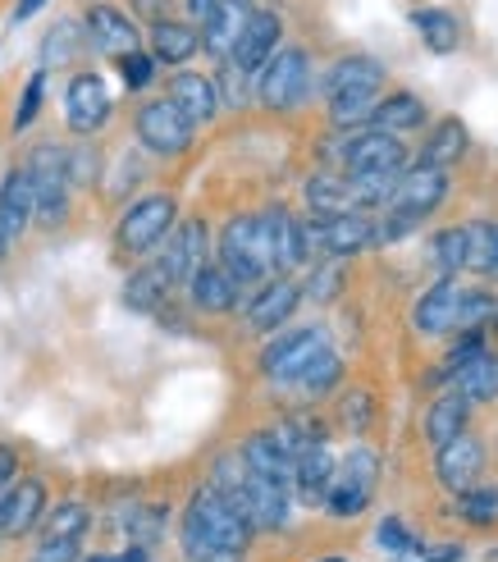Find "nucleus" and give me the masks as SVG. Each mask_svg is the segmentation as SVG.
<instances>
[{"mask_svg":"<svg viewBox=\"0 0 498 562\" xmlns=\"http://www.w3.org/2000/svg\"><path fill=\"white\" fill-rule=\"evenodd\" d=\"M297 302H302L297 279L274 274V279L261 284V293H252V302H247V312H242V325L252 334H274L280 325H288V316L297 312Z\"/></svg>","mask_w":498,"mask_h":562,"instance_id":"a211bd4d","label":"nucleus"},{"mask_svg":"<svg viewBox=\"0 0 498 562\" xmlns=\"http://www.w3.org/2000/svg\"><path fill=\"white\" fill-rule=\"evenodd\" d=\"M225 498L247 517V526H252V530H280V526H288V490L265 481V475H257V471H247L242 485L234 494H225Z\"/></svg>","mask_w":498,"mask_h":562,"instance_id":"ddd939ff","label":"nucleus"},{"mask_svg":"<svg viewBox=\"0 0 498 562\" xmlns=\"http://www.w3.org/2000/svg\"><path fill=\"white\" fill-rule=\"evenodd\" d=\"M466 416H472V403L462 398V393H444L430 412H426V439L439 448V443H449V439H457L462 430H466Z\"/></svg>","mask_w":498,"mask_h":562,"instance_id":"f704fd0d","label":"nucleus"},{"mask_svg":"<svg viewBox=\"0 0 498 562\" xmlns=\"http://www.w3.org/2000/svg\"><path fill=\"white\" fill-rule=\"evenodd\" d=\"M339 170L343 175H398L407 170V147L394 133H380V128L352 133L339 151Z\"/></svg>","mask_w":498,"mask_h":562,"instance_id":"9b49d317","label":"nucleus"},{"mask_svg":"<svg viewBox=\"0 0 498 562\" xmlns=\"http://www.w3.org/2000/svg\"><path fill=\"white\" fill-rule=\"evenodd\" d=\"M247 544H252V526L215 485H202L188 498L179 521L183 562H211L215 553H247Z\"/></svg>","mask_w":498,"mask_h":562,"instance_id":"f257e3e1","label":"nucleus"},{"mask_svg":"<svg viewBox=\"0 0 498 562\" xmlns=\"http://www.w3.org/2000/svg\"><path fill=\"white\" fill-rule=\"evenodd\" d=\"M170 293H174L170 274H165V270L151 261V266H137V270L128 274V284H124V306H128V312L151 316V312H165Z\"/></svg>","mask_w":498,"mask_h":562,"instance_id":"c756f323","label":"nucleus"},{"mask_svg":"<svg viewBox=\"0 0 498 562\" xmlns=\"http://www.w3.org/2000/svg\"><path fill=\"white\" fill-rule=\"evenodd\" d=\"M42 5H46V0H19V5H14V23H27Z\"/></svg>","mask_w":498,"mask_h":562,"instance_id":"4d7b16f0","label":"nucleus"},{"mask_svg":"<svg viewBox=\"0 0 498 562\" xmlns=\"http://www.w3.org/2000/svg\"><path fill=\"white\" fill-rule=\"evenodd\" d=\"M449 196V175L434 170V165H417V170H403L398 188H394V202H389V220L375 224V238L380 243H398L407 238L417 224Z\"/></svg>","mask_w":498,"mask_h":562,"instance_id":"7ed1b4c3","label":"nucleus"},{"mask_svg":"<svg viewBox=\"0 0 498 562\" xmlns=\"http://www.w3.org/2000/svg\"><path fill=\"white\" fill-rule=\"evenodd\" d=\"M453 393H462L466 403H494L498 398V352L480 348L472 361H462L453 371Z\"/></svg>","mask_w":498,"mask_h":562,"instance_id":"c85d7f7f","label":"nucleus"},{"mask_svg":"<svg viewBox=\"0 0 498 562\" xmlns=\"http://www.w3.org/2000/svg\"><path fill=\"white\" fill-rule=\"evenodd\" d=\"M128 10L137 19H147V23H160V19H174V0H128Z\"/></svg>","mask_w":498,"mask_h":562,"instance_id":"603ef678","label":"nucleus"},{"mask_svg":"<svg viewBox=\"0 0 498 562\" xmlns=\"http://www.w3.org/2000/svg\"><path fill=\"white\" fill-rule=\"evenodd\" d=\"M219 266H225L238 284H265L274 279V247H270V224L261 215H234L219 234Z\"/></svg>","mask_w":498,"mask_h":562,"instance_id":"f03ea898","label":"nucleus"},{"mask_svg":"<svg viewBox=\"0 0 498 562\" xmlns=\"http://www.w3.org/2000/svg\"><path fill=\"white\" fill-rule=\"evenodd\" d=\"M165 513L170 508H160V503H151V508H128L124 517H120V530L133 540V544H156L160 540V530H165Z\"/></svg>","mask_w":498,"mask_h":562,"instance_id":"a19ab883","label":"nucleus"},{"mask_svg":"<svg viewBox=\"0 0 498 562\" xmlns=\"http://www.w3.org/2000/svg\"><path fill=\"white\" fill-rule=\"evenodd\" d=\"M307 88H312V55L302 46L274 50L270 60L261 65V74H257V101L265 110H274V115L297 110L302 97H307Z\"/></svg>","mask_w":498,"mask_h":562,"instance_id":"423d86ee","label":"nucleus"},{"mask_svg":"<svg viewBox=\"0 0 498 562\" xmlns=\"http://www.w3.org/2000/svg\"><path fill=\"white\" fill-rule=\"evenodd\" d=\"M339 289H343V261H316L312 266V279H307V297H316V302H335L339 297Z\"/></svg>","mask_w":498,"mask_h":562,"instance_id":"a18cd8bd","label":"nucleus"},{"mask_svg":"<svg viewBox=\"0 0 498 562\" xmlns=\"http://www.w3.org/2000/svg\"><path fill=\"white\" fill-rule=\"evenodd\" d=\"M325 325H302V329H284L265 352H261V375L274 384H293L302 371L312 367V357L325 352Z\"/></svg>","mask_w":498,"mask_h":562,"instance_id":"9d476101","label":"nucleus"},{"mask_svg":"<svg viewBox=\"0 0 498 562\" xmlns=\"http://www.w3.org/2000/svg\"><path fill=\"white\" fill-rule=\"evenodd\" d=\"M23 170H27V183H33V224H42V229H60V224L69 220V196H73L65 147H55V143L33 147Z\"/></svg>","mask_w":498,"mask_h":562,"instance_id":"20e7f679","label":"nucleus"},{"mask_svg":"<svg viewBox=\"0 0 498 562\" xmlns=\"http://www.w3.org/2000/svg\"><path fill=\"white\" fill-rule=\"evenodd\" d=\"M307 238H312V266L316 261H348L356 251H366L375 238V220L366 211H348V215H312L307 220Z\"/></svg>","mask_w":498,"mask_h":562,"instance_id":"6e6552de","label":"nucleus"},{"mask_svg":"<svg viewBox=\"0 0 498 562\" xmlns=\"http://www.w3.org/2000/svg\"><path fill=\"white\" fill-rule=\"evenodd\" d=\"M457 508H462V517L472 521V526H494L498 521V490H489V485L462 490L457 494Z\"/></svg>","mask_w":498,"mask_h":562,"instance_id":"37998d69","label":"nucleus"},{"mask_svg":"<svg viewBox=\"0 0 498 562\" xmlns=\"http://www.w3.org/2000/svg\"><path fill=\"white\" fill-rule=\"evenodd\" d=\"M5 257H10V243H5V238H0V261H5Z\"/></svg>","mask_w":498,"mask_h":562,"instance_id":"052dcab7","label":"nucleus"},{"mask_svg":"<svg viewBox=\"0 0 498 562\" xmlns=\"http://www.w3.org/2000/svg\"><path fill=\"white\" fill-rule=\"evenodd\" d=\"M411 27H417L421 42H426L434 55H453L457 42H462V23H457V14H449V10H417V14H411Z\"/></svg>","mask_w":498,"mask_h":562,"instance_id":"c9c22d12","label":"nucleus"},{"mask_svg":"<svg viewBox=\"0 0 498 562\" xmlns=\"http://www.w3.org/2000/svg\"><path fill=\"white\" fill-rule=\"evenodd\" d=\"M426 124V101L421 97H411V92H394V97H384L375 101V115H371V128L380 133H411V128H421Z\"/></svg>","mask_w":498,"mask_h":562,"instance_id":"473e14b6","label":"nucleus"},{"mask_svg":"<svg viewBox=\"0 0 498 562\" xmlns=\"http://www.w3.org/2000/svg\"><path fill=\"white\" fill-rule=\"evenodd\" d=\"M88 526H92V508H88V503L65 498V503H55V508H46V517H42V540H37V544H82Z\"/></svg>","mask_w":498,"mask_h":562,"instance_id":"2f4dec72","label":"nucleus"},{"mask_svg":"<svg viewBox=\"0 0 498 562\" xmlns=\"http://www.w3.org/2000/svg\"><path fill=\"white\" fill-rule=\"evenodd\" d=\"M494 325H498V316H494Z\"/></svg>","mask_w":498,"mask_h":562,"instance_id":"e2e57ef3","label":"nucleus"},{"mask_svg":"<svg viewBox=\"0 0 498 562\" xmlns=\"http://www.w3.org/2000/svg\"><path fill=\"white\" fill-rule=\"evenodd\" d=\"M280 37H284V19L274 10H252V14H247V23H242V37H238V46L229 55V65L238 74H247V78H257L261 65L270 60L274 50H280Z\"/></svg>","mask_w":498,"mask_h":562,"instance_id":"f3484780","label":"nucleus"},{"mask_svg":"<svg viewBox=\"0 0 498 562\" xmlns=\"http://www.w3.org/2000/svg\"><path fill=\"white\" fill-rule=\"evenodd\" d=\"M183 5H188V23H202L219 5V0H183Z\"/></svg>","mask_w":498,"mask_h":562,"instance_id":"6e6d98bb","label":"nucleus"},{"mask_svg":"<svg viewBox=\"0 0 498 562\" xmlns=\"http://www.w3.org/2000/svg\"><path fill=\"white\" fill-rule=\"evenodd\" d=\"M270 224V247H274V266L280 270H297V266H312V238H307V220H297L284 206H270L265 211Z\"/></svg>","mask_w":498,"mask_h":562,"instance_id":"412c9836","label":"nucleus"},{"mask_svg":"<svg viewBox=\"0 0 498 562\" xmlns=\"http://www.w3.org/2000/svg\"><path fill=\"white\" fill-rule=\"evenodd\" d=\"M375 485H380V458L371 453V448L356 443L352 453L335 467V481H329V490H325L329 517H362Z\"/></svg>","mask_w":498,"mask_h":562,"instance_id":"0eeeda50","label":"nucleus"},{"mask_svg":"<svg viewBox=\"0 0 498 562\" xmlns=\"http://www.w3.org/2000/svg\"><path fill=\"white\" fill-rule=\"evenodd\" d=\"M42 97H46V69H37L33 78H27V88L19 97V110H14V133H23L27 124L42 115Z\"/></svg>","mask_w":498,"mask_h":562,"instance_id":"de8ad7c7","label":"nucleus"},{"mask_svg":"<svg viewBox=\"0 0 498 562\" xmlns=\"http://www.w3.org/2000/svg\"><path fill=\"white\" fill-rule=\"evenodd\" d=\"M380 92H339L329 97V124L335 128H366L375 115Z\"/></svg>","mask_w":498,"mask_h":562,"instance_id":"4c0bfd02","label":"nucleus"},{"mask_svg":"<svg viewBox=\"0 0 498 562\" xmlns=\"http://www.w3.org/2000/svg\"><path fill=\"white\" fill-rule=\"evenodd\" d=\"M462 558V544H439V553L430 562H457Z\"/></svg>","mask_w":498,"mask_h":562,"instance_id":"bf43d9fd","label":"nucleus"},{"mask_svg":"<svg viewBox=\"0 0 498 562\" xmlns=\"http://www.w3.org/2000/svg\"><path fill=\"white\" fill-rule=\"evenodd\" d=\"M133 128H137V143H143L151 156H183L192 147V133H197L170 97H151V101L137 105Z\"/></svg>","mask_w":498,"mask_h":562,"instance_id":"1a4fd4ad","label":"nucleus"},{"mask_svg":"<svg viewBox=\"0 0 498 562\" xmlns=\"http://www.w3.org/2000/svg\"><path fill=\"white\" fill-rule=\"evenodd\" d=\"M206 243H211L206 220H197V215H192V220H174V229L165 234L156 266L170 274V284H174V289L188 284V279L206 266Z\"/></svg>","mask_w":498,"mask_h":562,"instance_id":"f8f14e48","label":"nucleus"},{"mask_svg":"<svg viewBox=\"0 0 498 562\" xmlns=\"http://www.w3.org/2000/svg\"><path fill=\"white\" fill-rule=\"evenodd\" d=\"M120 78H124V88L128 92H147L151 88V82H156V60H151V50H143V46H137V50H128V55H120Z\"/></svg>","mask_w":498,"mask_h":562,"instance_id":"c03bdc74","label":"nucleus"},{"mask_svg":"<svg viewBox=\"0 0 498 562\" xmlns=\"http://www.w3.org/2000/svg\"><path fill=\"white\" fill-rule=\"evenodd\" d=\"M371 412H375L371 393H348V398H343V420H348L352 435H362V430L371 426Z\"/></svg>","mask_w":498,"mask_h":562,"instance_id":"3c124183","label":"nucleus"},{"mask_svg":"<svg viewBox=\"0 0 498 562\" xmlns=\"http://www.w3.org/2000/svg\"><path fill=\"white\" fill-rule=\"evenodd\" d=\"M375 536H380V544H384V549L398 553V558H407V553H417V549H421V544H417V536H411V530H407L398 517H384Z\"/></svg>","mask_w":498,"mask_h":562,"instance_id":"09e8293b","label":"nucleus"},{"mask_svg":"<svg viewBox=\"0 0 498 562\" xmlns=\"http://www.w3.org/2000/svg\"><path fill=\"white\" fill-rule=\"evenodd\" d=\"M247 14H252V5L247 0H219V5L202 19V50L206 55H215V60H229L234 55V46H238V37H242V23H247Z\"/></svg>","mask_w":498,"mask_h":562,"instance_id":"4be33fe9","label":"nucleus"},{"mask_svg":"<svg viewBox=\"0 0 498 562\" xmlns=\"http://www.w3.org/2000/svg\"><path fill=\"white\" fill-rule=\"evenodd\" d=\"M339 375H343V361L335 357V348H325V352L312 357V367L302 371L293 384H302L307 393H325V389H335V384H339Z\"/></svg>","mask_w":498,"mask_h":562,"instance_id":"79ce46f5","label":"nucleus"},{"mask_svg":"<svg viewBox=\"0 0 498 562\" xmlns=\"http://www.w3.org/2000/svg\"><path fill=\"white\" fill-rule=\"evenodd\" d=\"M46 517V485L33 475H14V481L0 490V536L5 540H23L33 536Z\"/></svg>","mask_w":498,"mask_h":562,"instance_id":"4468645a","label":"nucleus"},{"mask_svg":"<svg viewBox=\"0 0 498 562\" xmlns=\"http://www.w3.org/2000/svg\"><path fill=\"white\" fill-rule=\"evenodd\" d=\"M466 151V128L457 120H444V124H434V133L426 137V147H421V165H434V170H444V165L462 160Z\"/></svg>","mask_w":498,"mask_h":562,"instance_id":"e433bc0d","label":"nucleus"},{"mask_svg":"<svg viewBox=\"0 0 498 562\" xmlns=\"http://www.w3.org/2000/svg\"><path fill=\"white\" fill-rule=\"evenodd\" d=\"M466 270H489V224H466Z\"/></svg>","mask_w":498,"mask_h":562,"instance_id":"8fccbe9b","label":"nucleus"},{"mask_svg":"<svg viewBox=\"0 0 498 562\" xmlns=\"http://www.w3.org/2000/svg\"><path fill=\"white\" fill-rule=\"evenodd\" d=\"M183 289H188V302L197 306L202 316H229L238 306V293H242V284L219 261H206Z\"/></svg>","mask_w":498,"mask_h":562,"instance_id":"6ab92c4d","label":"nucleus"},{"mask_svg":"<svg viewBox=\"0 0 498 562\" xmlns=\"http://www.w3.org/2000/svg\"><path fill=\"white\" fill-rule=\"evenodd\" d=\"M434 475H439V485H444L449 494H462V490L480 485V475H485V443L472 430H462L457 439L439 443Z\"/></svg>","mask_w":498,"mask_h":562,"instance_id":"dca6fc26","label":"nucleus"},{"mask_svg":"<svg viewBox=\"0 0 498 562\" xmlns=\"http://www.w3.org/2000/svg\"><path fill=\"white\" fill-rule=\"evenodd\" d=\"M14 475H19V453H14L10 443H0V490H5Z\"/></svg>","mask_w":498,"mask_h":562,"instance_id":"864d4df0","label":"nucleus"},{"mask_svg":"<svg viewBox=\"0 0 498 562\" xmlns=\"http://www.w3.org/2000/svg\"><path fill=\"white\" fill-rule=\"evenodd\" d=\"M165 97L183 110L192 128H202V124H211L219 115V92H215V82L206 74H192V69L174 74L170 88H165Z\"/></svg>","mask_w":498,"mask_h":562,"instance_id":"b1692460","label":"nucleus"},{"mask_svg":"<svg viewBox=\"0 0 498 562\" xmlns=\"http://www.w3.org/2000/svg\"><path fill=\"white\" fill-rule=\"evenodd\" d=\"M485 274L498 279V224H489V270Z\"/></svg>","mask_w":498,"mask_h":562,"instance_id":"13d9d810","label":"nucleus"},{"mask_svg":"<svg viewBox=\"0 0 498 562\" xmlns=\"http://www.w3.org/2000/svg\"><path fill=\"white\" fill-rule=\"evenodd\" d=\"M434 266L444 274L466 270V229H444L434 238Z\"/></svg>","mask_w":498,"mask_h":562,"instance_id":"49530a36","label":"nucleus"},{"mask_svg":"<svg viewBox=\"0 0 498 562\" xmlns=\"http://www.w3.org/2000/svg\"><path fill=\"white\" fill-rule=\"evenodd\" d=\"M82 33H88V42L97 46V50H105V55H128V50H137V23L124 14V10H115V5H92L88 14H82Z\"/></svg>","mask_w":498,"mask_h":562,"instance_id":"aec40b11","label":"nucleus"},{"mask_svg":"<svg viewBox=\"0 0 498 562\" xmlns=\"http://www.w3.org/2000/svg\"><path fill=\"white\" fill-rule=\"evenodd\" d=\"M457 302H462L457 274H444L430 293H421L417 312H411V325H417L421 334H430V339H439V334H453V325H457Z\"/></svg>","mask_w":498,"mask_h":562,"instance_id":"5701e85b","label":"nucleus"},{"mask_svg":"<svg viewBox=\"0 0 498 562\" xmlns=\"http://www.w3.org/2000/svg\"><path fill=\"white\" fill-rule=\"evenodd\" d=\"M88 562H147V549L143 544H133L124 553H110V558H88Z\"/></svg>","mask_w":498,"mask_h":562,"instance_id":"5fc2aeb1","label":"nucleus"},{"mask_svg":"<svg viewBox=\"0 0 498 562\" xmlns=\"http://www.w3.org/2000/svg\"><path fill=\"white\" fill-rule=\"evenodd\" d=\"M498 316V302L494 293H480V289H462V302H457V334H480L489 321Z\"/></svg>","mask_w":498,"mask_h":562,"instance_id":"ea45409f","label":"nucleus"},{"mask_svg":"<svg viewBox=\"0 0 498 562\" xmlns=\"http://www.w3.org/2000/svg\"><path fill=\"white\" fill-rule=\"evenodd\" d=\"M238 458L247 462V471H257V475H265V481L293 490V458L284 453L280 443H274V435H270V430L247 435V443H242V453H238Z\"/></svg>","mask_w":498,"mask_h":562,"instance_id":"cd10ccee","label":"nucleus"},{"mask_svg":"<svg viewBox=\"0 0 498 562\" xmlns=\"http://www.w3.org/2000/svg\"><path fill=\"white\" fill-rule=\"evenodd\" d=\"M110 92H105V78L101 74H73L69 88H65V124L78 137H92L110 124Z\"/></svg>","mask_w":498,"mask_h":562,"instance_id":"2eb2a0df","label":"nucleus"},{"mask_svg":"<svg viewBox=\"0 0 498 562\" xmlns=\"http://www.w3.org/2000/svg\"><path fill=\"white\" fill-rule=\"evenodd\" d=\"M325 562H343V558H325Z\"/></svg>","mask_w":498,"mask_h":562,"instance_id":"680f3d73","label":"nucleus"},{"mask_svg":"<svg viewBox=\"0 0 498 562\" xmlns=\"http://www.w3.org/2000/svg\"><path fill=\"white\" fill-rule=\"evenodd\" d=\"M302 192H307L312 215H320V220L356 211V202H352V183H348L343 175H312Z\"/></svg>","mask_w":498,"mask_h":562,"instance_id":"72a5a7b5","label":"nucleus"},{"mask_svg":"<svg viewBox=\"0 0 498 562\" xmlns=\"http://www.w3.org/2000/svg\"><path fill=\"white\" fill-rule=\"evenodd\" d=\"M82 46H88V37H82V27H78L73 19L55 23L50 37L42 42V69H50V65H73Z\"/></svg>","mask_w":498,"mask_h":562,"instance_id":"58836bf2","label":"nucleus"},{"mask_svg":"<svg viewBox=\"0 0 498 562\" xmlns=\"http://www.w3.org/2000/svg\"><path fill=\"white\" fill-rule=\"evenodd\" d=\"M335 453H329L325 443H312V448H302V453L293 458V490L297 498H307V503H325V490L329 481H335Z\"/></svg>","mask_w":498,"mask_h":562,"instance_id":"bb28decb","label":"nucleus"},{"mask_svg":"<svg viewBox=\"0 0 498 562\" xmlns=\"http://www.w3.org/2000/svg\"><path fill=\"white\" fill-rule=\"evenodd\" d=\"M174 220H179V202H174L170 192H147V196H137V202L120 215L115 247L124 251L128 261L147 257V251H156V247L165 243V234L174 229Z\"/></svg>","mask_w":498,"mask_h":562,"instance_id":"39448f33","label":"nucleus"},{"mask_svg":"<svg viewBox=\"0 0 498 562\" xmlns=\"http://www.w3.org/2000/svg\"><path fill=\"white\" fill-rule=\"evenodd\" d=\"M380 88H384V65L375 60V55H343V60L325 78L329 97H339V92H380Z\"/></svg>","mask_w":498,"mask_h":562,"instance_id":"7c9ffc66","label":"nucleus"},{"mask_svg":"<svg viewBox=\"0 0 498 562\" xmlns=\"http://www.w3.org/2000/svg\"><path fill=\"white\" fill-rule=\"evenodd\" d=\"M27 229H33V183H27V170L19 165L0 183V238L14 247Z\"/></svg>","mask_w":498,"mask_h":562,"instance_id":"393cba45","label":"nucleus"},{"mask_svg":"<svg viewBox=\"0 0 498 562\" xmlns=\"http://www.w3.org/2000/svg\"><path fill=\"white\" fill-rule=\"evenodd\" d=\"M197 50H202L197 23H188V19H160V23H151V60L156 65H174L179 69Z\"/></svg>","mask_w":498,"mask_h":562,"instance_id":"a878e982","label":"nucleus"}]
</instances>
